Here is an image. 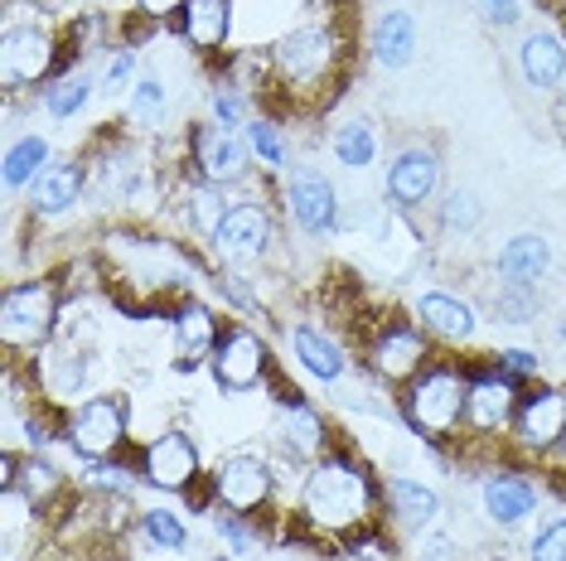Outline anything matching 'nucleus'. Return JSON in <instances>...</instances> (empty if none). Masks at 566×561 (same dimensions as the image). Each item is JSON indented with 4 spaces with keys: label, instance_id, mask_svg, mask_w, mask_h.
<instances>
[{
    "label": "nucleus",
    "instance_id": "obj_1",
    "mask_svg": "<svg viewBox=\"0 0 566 561\" xmlns=\"http://www.w3.org/2000/svg\"><path fill=\"white\" fill-rule=\"evenodd\" d=\"M368 508H373V484L344 455L319 461L301 484V514L305 522H315L325 532H358L368 522Z\"/></svg>",
    "mask_w": 566,
    "mask_h": 561
},
{
    "label": "nucleus",
    "instance_id": "obj_2",
    "mask_svg": "<svg viewBox=\"0 0 566 561\" xmlns=\"http://www.w3.org/2000/svg\"><path fill=\"white\" fill-rule=\"evenodd\" d=\"M465 398H470V382L455 368H421L407 382V421L427 441H450L465 426Z\"/></svg>",
    "mask_w": 566,
    "mask_h": 561
},
{
    "label": "nucleus",
    "instance_id": "obj_3",
    "mask_svg": "<svg viewBox=\"0 0 566 561\" xmlns=\"http://www.w3.org/2000/svg\"><path fill=\"white\" fill-rule=\"evenodd\" d=\"M54 320H59V305L44 280L10 286L6 300H0V339H6L10 349H40V343L54 335Z\"/></svg>",
    "mask_w": 566,
    "mask_h": 561
},
{
    "label": "nucleus",
    "instance_id": "obj_4",
    "mask_svg": "<svg viewBox=\"0 0 566 561\" xmlns=\"http://www.w3.org/2000/svg\"><path fill=\"white\" fill-rule=\"evenodd\" d=\"M69 441L83 461H107V455H117L126 441V402L112 398V392L83 402L78 412L69 416Z\"/></svg>",
    "mask_w": 566,
    "mask_h": 561
},
{
    "label": "nucleus",
    "instance_id": "obj_5",
    "mask_svg": "<svg viewBox=\"0 0 566 561\" xmlns=\"http://www.w3.org/2000/svg\"><path fill=\"white\" fill-rule=\"evenodd\" d=\"M140 479L156 484V489L175 494V489H195L199 479V451L185 431H165L140 451Z\"/></svg>",
    "mask_w": 566,
    "mask_h": 561
},
{
    "label": "nucleus",
    "instance_id": "obj_6",
    "mask_svg": "<svg viewBox=\"0 0 566 561\" xmlns=\"http://www.w3.org/2000/svg\"><path fill=\"white\" fill-rule=\"evenodd\" d=\"M213 378L223 392H252L266 378V349L252 329L233 325L228 335H218L213 343Z\"/></svg>",
    "mask_w": 566,
    "mask_h": 561
},
{
    "label": "nucleus",
    "instance_id": "obj_7",
    "mask_svg": "<svg viewBox=\"0 0 566 561\" xmlns=\"http://www.w3.org/2000/svg\"><path fill=\"white\" fill-rule=\"evenodd\" d=\"M513 436H518V445L533 455L557 451L562 436H566V392L543 388V392H533V398H523L518 412H513Z\"/></svg>",
    "mask_w": 566,
    "mask_h": 561
},
{
    "label": "nucleus",
    "instance_id": "obj_8",
    "mask_svg": "<svg viewBox=\"0 0 566 561\" xmlns=\"http://www.w3.org/2000/svg\"><path fill=\"white\" fill-rule=\"evenodd\" d=\"M213 494L233 508V514L252 518L256 508L272 499V465L256 461V455H228L213 475Z\"/></svg>",
    "mask_w": 566,
    "mask_h": 561
},
{
    "label": "nucleus",
    "instance_id": "obj_9",
    "mask_svg": "<svg viewBox=\"0 0 566 561\" xmlns=\"http://www.w3.org/2000/svg\"><path fill=\"white\" fill-rule=\"evenodd\" d=\"M266 242H272V213L256 209V203H238V209H228L223 219L213 227V247L223 262H252L266 252Z\"/></svg>",
    "mask_w": 566,
    "mask_h": 561
},
{
    "label": "nucleus",
    "instance_id": "obj_10",
    "mask_svg": "<svg viewBox=\"0 0 566 561\" xmlns=\"http://www.w3.org/2000/svg\"><path fill=\"white\" fill-rule=\"evenodd\" d=\"M427 359H431L427 335H421V329H411V325H388L378 339H373V349H368L373 373L388 378V382H411L421 368H427Z\"/></svg>",
    "mask_w": 566,
    "mask_h": 561
},
{
    "label": "nucleus",
    "instance_id": "obj_11",
    "mask_svg": "<svg viewBox=\"0 0 566 561\" xmlns=\"http://www.w3.org/2000/svg\"><path fill=\"white\" fill-rule=\"evenodd\" d=\"M49 63H54V40L44 30H34V24L6 30V40H0V78H6V87H24L44 78Z\"/></svg>",
    "mask_w": 566,
    "mask_h": 561
},
{
    "label": "nucleus",
    "instance_id": "obj_12",
    "mask_svg": "<svg viewBox=\"0 0 566 561\" xmlns=\"http://www.w3.org/2000/svg\"><path fill=\"white\" fill-rule=\"evenodd\" d=\"M329 63H334V40H329V30H315V24H305V30H295L276 44V68L295 87H311Z\"/></svg>",
    "mask_w": 566,
    "mask_h": 561
},
{
    "label": "nucleus",
    "instance_id": "obj_13",
    "mask_svg": "<svg viewBox=\"0 0 566 561\" xmlns=\"http://www.w3.org/2000/svg\"><path fill=\"white\" fill-rule=\"evenodd\" d=\"M195 165L209 184H238L248 174V150L228 126H199L195 131Z\"/></svg>",
    "mask_w": 566,
    "mask_h": 561
},
{
    "label": "nucleus",
    "instance_id": "obj_14",
    "mask_svg": "<svg viewBox=\"0 0 566 561\" xmlns=\"http://www.w3.org/2000/svg\"><path fill=\"white\" fill-rule=\"evenodd\" d=\"M518 402H513V378L494 373V378H474L470 382V398H465V426L480 431V436H494L504 431Z\"/></svg>",
    "mask_w": 566,
    "mask_h": 561
},
{
    "label": "nucleus",
    "instance_id": "obj_15",
    "mask_svg": "<svg viewBox=\"0 0 566 561\" xmlns=\"http://www.w3.org/2000/svg\"><path fill=\"white\" fill-rule=\"evenodd\" d=\"M436 184H441V165H436L431 150H402L388 170V194L402 203V209L427 203L436 194Z\"/></svg>",
    "mask_w": 566,
    "mask_h": 561
},
{
    "label": "nucleus",
    "instance_id": "obj_16",
    "mask_svg": "<svg viewBox=\"0 0 566 561\" xmlns=\"http://www.w3.org/2000/svg\"><path fill=\"white\" fill-rule=\"evenodd\" d=\"M286 199H291L295 223H301L305 233H325V227L334 223V189L319 170H295Z\"/></svg>",
    "mask_w": 566,
    "mask_h": 561
},
{
    "label": "nucleus",
    "instance_id": "obj_17",
    "mask_svg": "<svg viewBox=\"0 0 566 561\" xmlns=\"http://www.w3.org/2000/svg\"><path fill=\"white\" fill-rule=\"evenodd\" d=\"M523 78L533 83V87H543V93H552L562 78H566V44L557 40V34H547V30H537V34H527L523 40Z\"/></svg>",
    "mask_w": 566,
    "mask_h": 561
},
{
    "label": "nucleus",
    "instance_id": "obj_18",
    "mask_svg": "<svg viewBox=\"0 0 566 561\" xmlns=\"http://www.w3.org/2000/svg\"><path fill=\"white\" fill-rule=\"evenodd\" d=\"M228 24H233V10L228 0H189L185 10V40L199 49V54H218L228 44Z\"/></svg>",
    "mask_w": 566,
    "mask_h": 561
},
{
    "label": "nucleus",
    "instance_id": "obj_19",
    "mask_svg": "<svg viewBox=\"0 0 566 561\" xmlns=\"http://www.w3.org/2000/svg\"><path fill=\"white\" fill-rule=\"evenodd\" d=\"M417 320L427 335H441V339H470L474 335V310L455 296H441V290H431V296L417 300Z\"/></svg>",
    "mask_w": 566,
    "mask_h": 561
},
{
    "label": "nucleus",
    "instance_id": "obj_20",
    "mask_svg": "<svg viewBox=\"0 0 566 561\" xmlns=\"http://www.w3.org/2000/svg\"><path fill=\"white\" fill-rule=\"evenodd\" d=\"M547 262H552L547 237L523 233V237H513L509 247L499 252V276H504L509 286H533V280L547 272Z\"/></svg>",
    "mask_w": 566,
    "mask_h": 561
},
{
    "label": "nucleus",
    "instance_id": "obj_21",
    "mask_svg": "<svg viewBox=\"0 0 566 561\" xmlns=\"http://www.w3.org/2000/svg\"><path fill=\"white\" fill-rule=\"evenodd\" d=\"M537 504V489L518 475H494L484 484V514L494 522H523Z\"/></svg>",
    "mask_w": 566,
    "mask_h": 561
},
{
    "label": "nucleus",
    "instance_id": "obj_22",
    "mask_svg": "<svg viewBox=\"0 0 566 561\" xmlns=\"http://www.w3.org/2000/svg\"><path fill=\"white\" fill-rule=\"evenodd\" d=\"M373 54H378L382 68H407L411 54H417V20H411L407 10L382 15L378 34H373Z\"/></svg>",
    "mask_w": 566,
    "mask_h": 561
},
{
    "label": "nucleus",
    "instance_id": "obj_23",
    "mask_svg": "<svg viewBox=\"0 0 566 561\" xmlns=\"http://www.w3.org/2000/svg\"><path fill=\"white\" fill-rule=\"evenodd\" d=\"M179 373H195V368L203 363V353L218 343V329H213V315L203 310V305H185L179 310Z\"/></svg>",
    "mask_w": 566,
    "mask_h": 561
},
{
    "label": "nucleus",
    "instance_id": "obj_24",
    "mask_svg": "<svg viewBox=\"0 0 566 561\" xmlns=\"http://www.w3.org/2000/svg\"><path fill=\"white\" fill-rule=\"evenodd\" d=\"M388 499H392V514L397 522H407V528H431L436 514H441V499L427 489V484H417V479H392L388 484Z\"/></svg>",
    "mask_w": 566,
    "mask_h": 561
},
{
    "label": "nucleus",
    "instance_id": "obj_25",
    "mask_svg": "<svg viewBox=\"0 0 566 561\" xmlns=\"http://www.w3.org/2000/svg\"><path fill=\"white\" fill-rule=\"evenodd\" d=\"M78 189H83L78 165H49L40 180H34V203H40V213H63L78 203Z\"/></svg>",
    "mask_w": 566,
    "mask_h": 561
},
{
    "label": "nucleus",
    "instance_id": "obj_26",
    "mask_svg": "<svg viewBox=\"0 0 566 561\" xmlns=\"http://www.w3.org/2000/svg\"><path fill=\"white\" fill-rule=\"evenodd\" d=\"M291 343H295V359H301V368L305 373H315V378H325V382H334L344 373V353L334 349V343L319 335V329H291Z\"/></svg>",
    "mask_w": 566,
    "mask_h": 561
},
{
    "label": "nucleus",
    "instance_id": "obj_27",
    "mask_svg": "<svg viewBox=\"0 0 566 561\" xmlns=\"http://www.w3.org/2000/svg\"><path fill=\"white\" fill-rule=\"evenodd\" d=\"M281 431H286L291 451H301V455H319V445H325V421H319L311 406H301V402L286 406V421H281Z\"/></svg>",
    "mask_w": 566,
    "mask_h": 561
},
{
    "label": "nucleus",
    "instance_id": "obj_28",
    "mask_svg": "<svg viewBox=\"0 0 566 561\" xmlns=\"http://www.w3.org/2000/svg\"><path fill=\"white\" fill-rule=\"evenodd\" d=\"M44 160H49V140L44 136H24L10 146L6 156V184L15 189L24 180H34V174H44Z\"/></svg>",
    "mask_w": 566,
    "mask_h": 561
},
{
    "label": "nucleus",
    "instance_id": "obj_29",
    "mask_svg": "<svg viewBox=\"0 0 566 561\" xmlns=\"http://www.w3.org/2000/svg\"><path fill=\"white\" fill-rule=\"evenodd\" d=\"M83 382V353L78 349H59L44 359V392L49 398H69Z\"/></svg>",
    "mask_w": 566,
    "mask_h": 561
},
{
    "label": "nucleus",
    "instance_id": "obj_30",
    "mask_svg": "<svg viewBox=\"0 0 566 561\" xmlns=\"http://www.w3.org/2000/svg\"><path fill=\"white\" fill-rule=\"evenodd\" d=\"M373 150H378V140H373V131L364 121H349L334 131V156H339V165H349V170L373 165Z\"/></svg>",
    "mask_w": 566,
    "mask_h": 561
},
{
    "label": "nucleus",
    "instance_id": "obj_31",
    "mask_svg": "<svg viewBox=\"0 0 566 561\" xmlns=\"http://www.w3.org/2000/svg\"><path fill=\"white\" fill-rule=\"evenodd\" d=\"M87 93H93V83H87L83 73H73V78H59V83H54V87H49V93H44V107H49V117L69 121L73 112H83Z\"/></svg>",
    "mask_w": 566,
    "mask_h": 561
},
{
    "label": "nucleus",
    "instance_id": "obj_32",
    "mask_svg": "<svg viewBox=\"0 0 566 561\" xmlns=\"http://www.w3.org/2000/svg\"><path fill=\"white\" fill-rule=\"evenodd\" d=\"M140 532H146L150 542H160L165 552H179V547L189 542V532H185V522H179L170 508H150V514H140Z\"/></svg>",
    "mask_w": 566,
    "mask_h": 561
},
{
    "label": "nucleus",
    "instance_id": "obj_33",
    "mask_svg": "<svg viewBox=\"0 0 566 561\" xmlns=\"http://www.w3.org/2000/svg\"><path fill=\"white\" fill-rule=\"evenodd\" d=\"M15 484H24L20 494H24V499H30L34 508H40L63 479H59V469H54V465H44V461H34V455H30V461H24V479H15ZM15 484H10V489H15Z\"/></svg>",
    "mask_w": 566,
    "mask_h": 561
},
{
    "label": "nucleus",
    "instance_id": "obj_34",
    "mask_svg": "<svg viewBox=\"0 0 566 561\" xmlns=\"http://www.w3.org/2000/svg\"><path fill=\"white\" fill-rule=\"evenodd\" d=\"M494 310L504 315L509 325H527L537 315V296H533V286H504L499 290V300H494Z\"/></svg>",
    "mask_w": 566,
    "mask_h": 561
},
{
    "label": "nucleus",
    "instance_id": "obj_35",
    "mask_svg": "<svg viewBox=\"0 0 566 561\" xmlns=\"http://www.w3.org/2000/svg\"><path fill=\"white\" fill-rule=\"evenodd\" d=\"M248 136H252V150L266 160V170L286 165V146H281V136H276V126H272V121H252V126H248Z\"/></svg>",
    "mask_w": 566,
    "mask_h": 561
},
{
    "label": "nucleus",
    "instance_id": "obj_36",
    "mask_svg": "<svg viewBox=\"0 0 566 561\" xmlns=\"http://www.w3.org/2000/svg\"><path fill=\"white\" fill-rule=\"evenodd\" d=\"M160 112H165V83L160 78H140L136 97H132V117L136 121H156Z\"/></svg>",
    "mask_w": 566,
    "mask_h": 561
},
{
    "label": "nucleus",
    "instance_id": "obj_37",
    "mask_svg": "<svg viewBox=\"0 0 566 561\" xmlns=\"http://www.w3.org/2000/svg\"><path fill=\"white\" fill-rule=\"evenodd\" d=\"M533 561H566V518L547 522L543 532L533 538V552H527Z\"/></svg>",
    "mask_w": 566,
    "mask_h": 561
},
{
    "label": "nucleus",
    "instance_id": "obj_38",
    "mask_svg": "<svg viewBox=\"0 0 566 561\" xmlns=\"http://www.w3.org/2000/svg\"><path fill=\"white\" fill-rule=\"evenodd\" d=\"M441 223H446V227H474V223H480V203H474L470 194H450Z\"/></svg>",
    "mask_w": 566,
    "mask_h": 561
},
{
    "label": "nucleus",
    "instance_id": "obj_39",
    "mask_svg": "<svg viewBox=\"0 0 566 561\" xmlns=\"http://www.w3.org/2000/svg\"><path fill=\"white\" fill-rule=\"evenodd\" d=\"M480 10H484L489 24H499V30H509V24L523 20V0H480Z\"/></svg>",
    "mask_w": 566,
    "mask_h": 561
},
{
    "label": "nucleus",
    "instance_id": "obj_40",
    "mask_svg": "<svg viewBox=\"0 0 566 561\" xmlns=\"http://www.w3.org/2000/svg\"><path fill=\"white\" fill-rule=\"evenodd\" d=\"M499 373L518 382L527 373H537V359H533V353H523V349H504V353H499Z\"/></svg>",
    "mask_w": 566,
    "mask_h": 561
},
{
    "label": "nucleus",
    "instance_id": "obj_41",
    "mask_svg": "<svg viewBox=\"0 0 566 561\" xmlns=\"http://www.w3.org/2000/svg\"><path fill=\"white\" fill-rule=\"evenodd\" d=\"M126 73H132V54L117 49V54L107 59V68H102V87H107V93H117V87L126 83Z\"/></svg>",
    "mask_w": 566,
    "mask_h": 561
},
{
    "label": "nucleus",
    "instance_id": "obj_42",
    "mask_svg": "<svg viewBox=\"0 0 566 561\" xmlns=\"http://www.w3.org/2000/svg\"><path fill=\"white\" fill-rule=\"evenodd\" d=\"M213 117H218V126H238L242 121V97L238 93H218L213 97Z\"/></svg>",
    "mask_w": 566,
    "mask_h": 561
},
{
    "label": "nucleus",
    "instance_id": "obj_43",
    "mask_svg": "<svg viewBox=\"0 0 566 561\" xmlns=\"http://www.w3.org/2000/svg\"><path fill=\"white\" fill-rule=\"evenodd\" d=\"M417 561H460V552H455L450 538H431V542L417 547Z\"/></svg>",
    "mask_w": 566,
    "mask_h": 561
},
{
    "label": "nucleus",
    "instance_id": "obj_44",
    "mask_svg": "<svg viewBox=\"0 0 566 561\" xmlns=\"http://www.w3.org/2000/svg\"><path fill=\"white\" fill-rule=\"evenodd\" d=\"M136 6H140V15H150V20H170L189 6V0H136Z\"/></svg>",
    "mask_w": 566,
    "mask_h": 561
},
{
    "label": "nucleus",
    "instance_id": "obj_45",
    "mask_svg": "<svg viewBox=\"0 0 566 561\" xmlns=\"http://www.w3.org/2000/svg\"><path fill=\"white\" fill-rule=\"evenodd\" d=\"M344 561H388V542L368 538V542H358L354 552H344Z\"/></svg>",
    "mask_w": 566,
    "mask_h": 561
},
{
    "label": "nucleus",
    "instance_id": "obj_46",
    "mask_svg": "<svg viewBox=\"0 0 566 561\" xmlns=\"http://www.w3.org/2000/svg\"><path fill=\"white\" fill-rule=\"evenodd\" d=\"M557 451H562V461H566V436H562V445H557Z\"/></svg>",
    "mask_w": 566,
    "mask_h": 561
},
{
    "label": "nucleus",
    "instance_id": "obj_47",
    "mask_svg": "<svg viewBox=\"0 0 566 561\" xmlns=\"http://www.w3.org/2000/svg\"><path fill=\"white\" fill-rule=\"evenodd\" d=\"M562 339H566V325H562Z\"/></svg>",
    "mask_w": 566,
    "mask_h": 561
},
{
    "label": "nucleus",
    "instance_id": "obj_48",
    "mask_svg": "<svg viewBox=\"0 0 566 561\" xmlns=\"http://www.w3.org/2000/svg\"><path fill=\"white\" fill-rule=\"evenodd\" d=\"M107 561H122V557H107Z\"/></svg>",
    "mask_w": 566,
    "mask_h": 561
}]
</instances>
